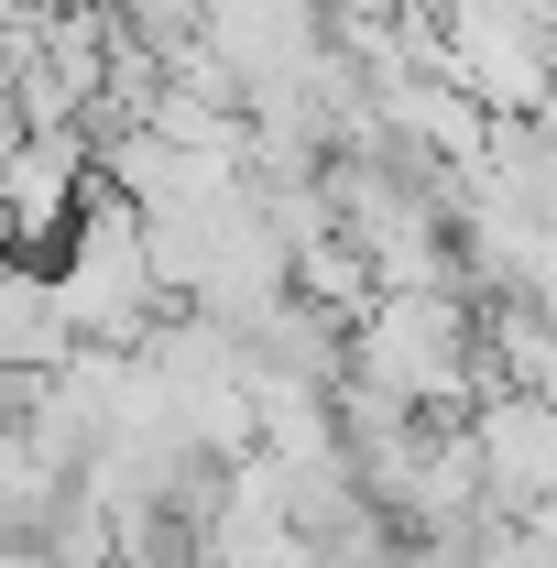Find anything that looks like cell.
Instances as JSON below:
<instances>
[{
  "mask_svg": "<svg viewBox=\"0 0 557 568\" xmlns=\"http://www.w3.org/2000/svg\"><path fill=\"white\" fill-rule=\"evenodd\" d=\"M77 142H55V121L22 142V153H0V209H11V230H55V219L77 209Z\"/></svg>",
  "mask_w": 557,
  "mask_h": 568,
  "instance_id": "6da1fadb",
  "label": "cell"
}]
</instances>
